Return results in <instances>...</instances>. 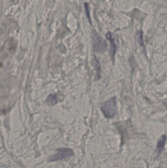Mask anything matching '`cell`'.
<instances>
[{"instance_id":"6da1fadb","label":"cell","mask_w":167,"mask_h":168,"mask_svg":"<svg viewBox=\"0 0 167 168\" xmlns=\"http://www.w3.org/2000/svg\"><path fill=\"white\" fill-rule=\"evenodd\" d=\"M101 110L104 117L107 118H112L117 112V104L116 96L111 98L102 103Z\"/></svg>"},{"instance_id":"7a4b0ae2","label":"cell","mask_w":167,"mask_h":168,"mask_svg":"<svg viewBox=\"0 0 167 168\" xmlns=\"http://www.w3.org/2000/svg\"><path fill=\"white\" fill-rule=\"evenodd\" d=\"M92 41L93 49L94 52L102 54L106 51L107 47L106 40L96 32L93 33Z\"/></svg>"},{"instance_id":"3957f363","label":"cell","mask_w":167,"mask_h":168,"mask_svg":"<svg viewBox=\"0 0 167 168\" xmlns=\"http://www.w3.org/2000/svg\"><path fill=\"white\" fill-rule=\"evenodd\" d=\"M74 152L72 149L69 148H61L57 150L54 155L50 157L49 160L50 162L62 160L64 159L69 158L73 156Z\"/></svg>"},{"instance_id":"277c9868","label":"cell","mask_w":167,"mask_h":168,"mask_svg":"<svg viewBox=\"0 0 167 168\" xmlns=\"http://www.w3.org/2000/svg\"><path fill=\"white\" fill-rule=\"evenodd\" d=\"M106 38L110 42V55L112 61H114L115 60V56L117 51V45L115 43V41L112 36L111 33L108 32L106 33Z\"/></svg>"},{"instance_id":"5b68a950","label":"cell","mask_w":167,"mask_h":168,"mask_svg":"<svg viewBox=\"0 0 167 168\" xmlns=\"http://www.w3.org/2000/svg\"><path fill=\"white\" fill-rule=\"evenodd\" d=\"M166 141V135H163L160 137L157 143V149H159V152L163 150Z\"/></svg>"},{"instance_id":"8992f818","label":"cell","mask_w":167,"mask_h":168,"mask_svg":"<svg viewBox=\"0 0 167 168\" xmlns=\"http://www.w3.org/2000/svg\"><path fill=\"white\" fill-rule=\"evenodd\" d=\"M47 102L51 105H54L57 102V95L51 94L49 95L47 99Z\"/></svg>"},{"instance_id":"52a82bcc","label":"cell","mask_w":167,"mask_h":168,"mask_svg":"<svg viewBox=\"0 0 167 168\" xmlns=\"http://www.w3.org/2000/svg\"><path fill=\"white\" fill-rule=\"evenodd\" d=\"M137 36L138 38V42L140 45L144 49H145V45L144 43V39H143V32L142 30L138 31L137 33Z\"/></svg>"},{"instance_id":"ba28073f","label":"cell","mask_w":167,"mask_h":168,"mask_svg":"<svg viewBox=\"0 0 167 168\" xmlns=\"http://www.w3.org/2000/svg\"><path fill=\"white\" fill-rule=\"evenodd\" d=\"M84 7H85V10L86 15L88 19L89 22L91 25L92 22H91V17H90V13H89V7L87 3H84Z\"/></svg>"},{"instance_id":"9c48e42d","label":"cell","mask_w":167,"mask_h":168,"mask_svg":"<svg viewBox=\"0 0 167 168\" xmlns=\"http://www.w3.org/2000/svg\"><path fill=\"white\" fill-rule=\"evenodd\" d=\"M1 64H0V67H1Z\"/></svg>"}]
</instances>
